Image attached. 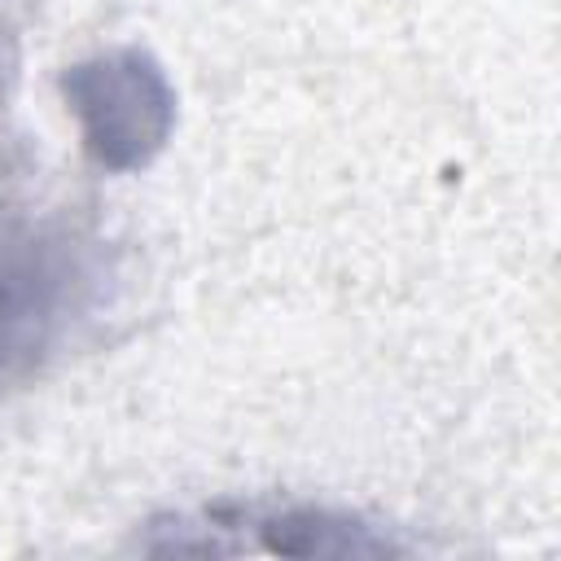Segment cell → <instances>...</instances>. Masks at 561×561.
I'll list each match as a JSON object with an SVG mask.
<instances>
[{"instance_id": "cell-1", "label": "cell", "mask_w": 561, "mask_h": 561, "mask_svg": "<svg viewBox=\"0 0 561 561\" xmlns=\"http://www.w3.org/2000/svg\"><path fill=\"white\" fill-rule=\"evenodd\" d=\"M96 245L70 228H39L0 245V390L39 373L101 298Z\"/></svg>"}, {"instance_id": "cell-2", "label": "cell", "mask_w": 561, "mask_h": 561, "mask_svg": "<svg viewBox=\"0 0 561 561\" xmlns=\"http://www.w3.org/2000/svg\"><path fill=\"white\" fill-rule=\"evenodd\" d=\"M61 96L79 118L96 167L123 175L153 162L175 127V92L162 66L140 48H110L61 75Z\"/></svg>"}]
</instances>
